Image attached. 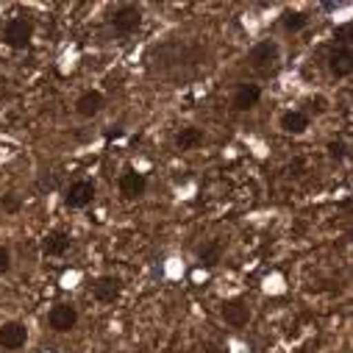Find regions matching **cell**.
<instances>
[{
    "label": "cell",
    "instance_id": "6da1fadb",
    "mask_svg": "<svg viewBox=\"0 0 353 353\" xmlns=\"http://www.w3.org/2000/svg\"><path fill=\"white\" fill-rule=\"evenodd\" d=\"M31 37H34V26H31V20H26V17H14V20H9L6 28H3V42H6L12 50H26V48L31 45Z\"/></svg>",
    "mask_w": 353,
    "mask_h": 353
},
{
    "label": "cell",
    "instance_id": "7a4b0ae2",
    "mask_svg": "<svg viewBox=\"0 0 353 353\" xmlns=\"http://www.w3.org/2000/svg\"><path fill=\"white\" fill-rule=\"evenodd\" d=\"M279 45L273 42V39H264V42H259V45H253L250 48V53H248V61H250V67L253 70H261V72H268L276 61H279Z\"/></svg>",
    "mask_w": 353,
    "mask_h": 353
},
{
    "label": "cell",
    "instance_id": "3957f363",
    "mask_svg": "<svg viewBox=\"0 0 353 353\" xmlns=\"http://www.w3.org/2000/svg\"><path fill=\"white\" fill-rule=\"evenodd\" d=\"M139 23H142V9H137V6H120V9L112 14V28H114L120 37L134 34V31L139 28Z\"/></svg>",
    "mask_w": 353,
    "mask_h": 353
},
{
    "label": "cell",
    "instance_id": "277c9868",
    "mask_svg": "<svg viewBox=\"0 0 353 353\" xmlns=\"http://www.w3.org/2000/svg\"><path fill=\"white\" fill-rule=\"evenodd\" d=\"M48 323H50V328H53L56 334H67V331L75 328V323H78V312H75V306H70V303H59V306L50 309Z\"/></svg>",
    "mask_w": 353,
    "mask_h": 353
},
{
    "label": "cell",
    "instance_id": "5b68a950",
    "mask_svg": "<svg viewBox=\"0 0 353 353\" xmlns=\"http://www.w3.org/2000/svg\"><path fill=\"white\" fill-rule=\"evenodd\" d=\"M103 106H106L103 92L90 90V92H83V95L75 101V114L83 117V120H92V117H98V114L103 112Z\"/></svg>",
    "mask_w": 353,
    "mask_h": 353
},
{
    "label": "cell",
    "instance_id": "8992f818",
    "mask_svg": "<svg viewBox=\"0 0 353 353\" xmlns=\"http://www.w3.org/2000/svg\"><path fill=\"white\" fill-rule=\"evenodd\" d=\"M95 198V184L92 181H75L70 184V190L64 192V203L70 209H83V206H90Z\"/></svg>",
    "mask_w": 353,
    "mask_h": 353
},
{
    "label": "cell",
    "instance_id": "52a82bcc",
    "mask_svg": "<svg viewBox=\"0 0 353 353\" xmlns=\"http://www.w3.org/2000/svg\"><path fill=\"white\" fill-rule=\"evenodd\" d=\"M92 295H95L98 303H106V306H109V303H117L120 295H123V281L114 279V276H103V279L95 281Z\"/></svg>",
    "mask_w": 353,
    "mask_h": 353
},
{
    "label": "cell",
    "instance_id": "ba28073f",
    "mask_svg": "<svg viewBox=\"0 0 353 353\" xmlns=\"http://www.w3.org/2000/svg\"><path fill=\"white\" fill-rule=\"evenodd\" d=\"M26 342H28V328L23 323L0 325V347H3V350H20Z\"/></svg>",
    "mask_w": 353,
    "mask_h": 353
},
{
    "label": "cell",
    "instance_id": "9c48e42d",
    "mask_svg": "<svg viewBox=\"0 0 353 353\" xmlns=\"http://www.w3.org/2000/svg\"><path fill=\"white\" fill-rule=\"evenodd\" d=\"M220 317H223L228 325L242 328V325H248V320H250V306H248L245 301H239V298L225 301L223 309H220Z\"/></svg>",
    "mask_w": 353,
    "mask_h": 353
},
{
    "label": "cell",
    "instance_id": "30bf717a",
    "mask_svg": "<svg viewBox=\"0 0 353 353\" xmlns=\"http://www.w3.org/2000/svg\"><path fill=\"white\" fill-rule=\"evenodd\" d=\"M145 190H148V179H145L142 172L128 170V172H123V175H120V195H123V198H128V201L142 198V195H145Z\"/></svg>",
    "mask_w": 353,
    "mask_h": 353
},
{
    "label": "cell",
    "instance_id": "8fae6325",
    "mask_svg": "<svg viewBox=\"0 0 353 353\" xmlns=\"http://www.w3.org/2000/svg\"><path fill=\"white\" fill-rule=\"evenodd\" d=\"M328 70H331V75H336V78H347V75L353 72V53H350V48H345V45L334 48V50L328 53Z\"/></svg>",
    "mask_w": 353,
    "mask_h": 353
},
{
    "label": "cell",
    "instance_id": "7c38bea8",
    "mask_svg": "<svg viewBox=\"0 0 353 353\" xmlns=\"http://www.w3.org/2000/svg\"><path fill=\"white\" fill-rule=\"evenodd\" d=\"M259 101H261L259 83H239L236 86V92H234V109L236 112H250Z\"/></svg>",
    "mask_w": 353,
    "mask_h": 353
},
{
    "label": "cell",
    "instance_id": "4fadbf2b",
    "mask_svg": "<svg viewBox=\"0 0 353 353\" xmlns=\"http://www.w3.org/2000/svg\"><path fill=\"white\" fill-rule=\"evenodd\" d=\"M309 123H312V120H309L303 112L295 109V112H287V114L281 117V131H284V134H292V137H301V134L309 131Z\"/></svg>",
    "mask_w": 353,
    "mask_h": 353
},
{
    "label": "cell",
    "instance_id": "5bb4252c",
    "mask_svg": "<svg viewBox=\"0 0 353 353\" xmlns=\"http://www.w3.org/2000/svg\"><path fill=\"white\" fill-rule=\"evenodd\" d=\"M203 142H206V134H203L201 128H195V125L181 128L179 137H175V145H179V150H195V148H201Z\"/></svg>",
    "mask_w": 353,
    "mask_h": 353
},
{
    "label": "cell",
    "instance_id": "9a60e30c",
    "mask_svg": "<svg viewBox=\"0 0 353 353\" xmlns=\"http://www.w3.org/2000/svg\"><path fill=\"white\" fill-rule=\"evenodd\" d=\"M42 248H45L48 256H64L70 250V236L64 231H53V234H48V239L42 242Z\"/></svg>",
    "mask_w": 353,
    "mask_h": 353
},
{
    "label": "cell",
    "instance_id": "2e32d148",
    "mask_svg": "<svg viewBox=\"0 0 353 353\" xmlns=\"http://www.w3.org/2000/svg\"><path fill=\"white\" fill-rule=\"evenodd\" d=\"M198 256H201V261H203V268H217L220 259H223V242H220V239L206 242V245L198 250Z\"/></svg>",
    "mask_w": 353,
    "mask_h": 353
},
{
    "label": "cell",
    "instance_id": "e0dca14e",
    "mask_svg": "<svg viewBox=\"0 0 353 353\" xmlns=\"http://www.w3.org/2000/svg\"><path fill=\"white\" fill-rule=\"evenodd\" d=\"M306 23H309L306 12H287V14L281 17V26H284L287 34H298V31H303Z\"/></svg>",
    "mask_w": 353,
    "mask_h": 353
},
{
    "label": "cell",
    "instance_id": "ac0fdd59",
    "mask_svg": "<svg viewBox=\"0 0 353 353\" xmlns=\"http://www.w3.org/2000/svg\"><path fill=\"white\" fill-rule=\"evenodd\" d=\"M325 112H328V101H325L323 95H312V98L306 101V112H303L306 117H312V114L320 117V114H325Z\"/></svg>",
    "mask_w": 353,
    "mask_h": 353
},
{
    "label": "cell",
    "instance_id": "d6986e66",
    "mask_svg": "<svg viewBox=\"0 0 353 353\" xmlns=\"http://www.w3.org/2000/svg\"><path fill=\"white\" fill-rule=\"evenodd\" d=\"M20 206H23V201H20V195H17V192H9V195L0 198V209H3L6 214H17V212H20Z\"/></svg>",
    "mask_w": 353,
    "mask_h": 353
},
{
    "label": "cell",
    "instance_id": "ffe728a7",
    "mask_svg": "<svg viewBox=\"0 0 353 353\" xmlns=\"http://www.w3.org/2000/svg\"><path fill=\"white\" fill-rule=\"evenodd\" d=\"M328 156H331L334 161H342V159L347 156V145H345V142H339V139L328 142Z\"/></svg>",
    "mask_w": 353,
    "mask_h": 353
},
{
    "label": "cell",
    "instance_id": "44dd1931",
    "mask_svg": "<svg viewBox=\"0 0 353 353\" xmlns=\"http://www.w3.org/2000/svg\"><path fill=\"white\" fill-rule=\"evenodd\" d=\"M12 270V253L0 245V276H6Z\"/></svg>",
    "mask_w": 353,
    "mask_h": 353
},
{
    "label": "cell",
    "instance_id": "7402d4cb",
    "mask_svg": "<svg viewBox=\"0 0 353 353\" xmlns=\"http://www.w3.org/2000/svg\"><path fill=\"white\" fill-rule=\"evenodd\" d=\"M303 172H306V159H301V156H298V159H292V161H290V175L301 179Z\"/></svg>",
    "mask_w": 353,
    "mask_h": 353
},
{
    "label": "cell",
    "instance_id": "603a6c76",
    "mask_svg": "<svg viewBox=\"0 0 353 353\" xmlns=\"http://www.w3.org/2000/svg\"><path fill=\"white\" fill-rule=\"evenodd\" d=\"M336 34H339V45H345V48H347V45H350V39H347V37H350V26H347V23H342V26L336 28Z\"/></svg>",
    "mask_w": 353,
    "mask_h": 353
}]
</instances>
